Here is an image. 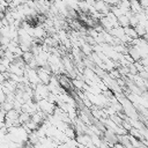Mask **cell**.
<instances>
[{
	"label": "cell",
	"instance_id": "277c9868",
	"mask_svg": "<svg viewBox=\"0 0 148 148\" xmlns=\"http://www.w3.org/2000/svg\"><path fill=\"white\" fill-rule=\"evenodd\" d=\"M64 134H65L68 139H75V136H76V132H75L74 126H73V125H69V126L65 130Z\"/></svg>",
	"mask_w": 148,
	"mask_h": 148
},
{
	"label": "cell",
	"instance_id": "8992f818",
	"mask_svg": "<svg viewBox=\"0 0 148 148\" xmlns=\"http://www.w3.org/2000/svg\"><path fill=\"white\" fill-rule=\"evenodd\" d=\"M135 32L138 34L139 38H142L145 35H146V30H145V25H141V24H138L135 28H134Z\"/></svg>",
	"mask_w": 148,
	"mask_h": 148
},
{
	"label": "cell",
	"instance_id": "52a82bcc",
	"mask_svg": "<svg viewBox=\"0 0 148 148\" xmlns=\"http://www.w3.org/2000/svg\"><path fill=\"white\" fill-rule=\"evenodd\" d=\"M34 58H35V57H34V54H32L31 51H29V52H24L23 56H22V59H23V61L25 62V65H28Z\"/></svg>",
	"mask_w": 148,
	"mask_h": 148
},
{
	"label": "cell",
	"instance_id": "6da1fadb",
	"mask_svg": "<svg viewBox=\"0 0 148 148\" xmlns=\"http://www.w3.org/2000/svg\"><path fill=\"white\" fill-rule=\"evenodd\" d=\"M37 105H38L39 111L44 112L46 116H51V114H53L54 109H56V106H57L56 104L49 102L47 99H42V101L37 102Z\"/></svg>",
	"mask_w": 148,
	"mask_h": 148
},
{
	"label": "cell",
	"instance_id": "ba28073f",
	"mask_svg": "<svg viewBox=\"0 0 148 148\" xmlns=\"http://www.w3.org/2000/svg\"><path fill=\"white\" fill-rule=\"evenodd\" d=\"M0 38H1V36H0Z\"/></svg>",
	"mask_w": 148,
	"mask_h": 148
},
{
	"label": "cell",
	"instance_id": "7a4b0ae2",
	"mask_svg": "<svg viewBox=\"0 0 148 148\" xmlns=\"http://www.w3.org/2000/svg\"><path fill=\"white\" fill-rule=\"evenodd\" d=\"M130 9H131V12L134 15L140 14V13H143V9L140 6V2L139 1H130Z\"/></svg>",
	"mask_w": 148,
	"mask_h": 148
},
{
	"label": "cell",
	"instance_id": "5b68a950",
	"mask_svg": "<svg viewBox=\"0 0 148 148\" xmlns=\"http://www.w3.org/2000/svg\"><path fill=\"white\" fill-rule=\"evenodd\" d=\"M118 24L121 28H126L130 27V18L126 15H121L120 17H118Z\"/></svg>",
	"mask_w": 148,
	"mask_h": 148
},
{
	"label": "cell",
	"instance_id": "3957f363",
	"mask_svg": "<svg viewBox=\"0 0 148 148\" xmlns=\"http://www.w3.org/2000/svg\"><path fill=\"white\" fill-rule=\"evenodd\" d=\"M124 32H125L126 36H128V37L132 38V39H136V38H139L138 34L135 32L134 28H132V27H126V28H124Z\"/></svg>",
	"mask_w": 148,
	"mask_h": 148
}]
</instances>
